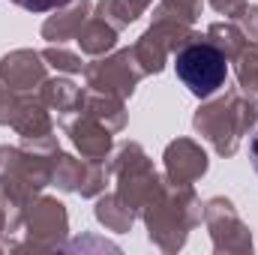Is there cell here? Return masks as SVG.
Listing matches in <instances>:
<instances>
[{
	"label": "cell",
	"mask_w": 258,
	"mask_h": 255,
	"mask_svg": "<svg viewBox=\"0 0 258 255\" xmlns=\"http://www.w3.org/2000/svg\"><path fill=\"white\" fill-rule=\"evenodd\" d=\"M174 69L195 96H210L225 81V54L210 42H195L177 54Z\"/></svg>",
	"instance_id": "cell-1"
},
{
	"label": "cell",
	"mask_w": 258,
	"mask_h": 255,
	"mask_svg": "<svg viewBox=\"0 0 258 255\" xmlns=\"http://www.w3.org/2000/svg\"><path fill=\"white\" fill-rule=\"evenodd\" d=\"M12 3H18V6H24V9H30V12H48V9L63 6L66 0H12Z\"/></svg>",
	"instance_id": "cell-2"
},
{
	"label": "cell",
	"mask_w": 258,
	"mask_h": 255,
	"mask_svg": "<svg viewBox=\"0 0 258 255\" xmlns=\"http://www.w3.org/2000/svg\"><path fill=\"white\" fill-rule=\"evenodd\" d=\"M252 162H255V171H258V135H255V141H252Z\"/></svg>",
	"instance_id": "cell-3"
}]
</instances>
